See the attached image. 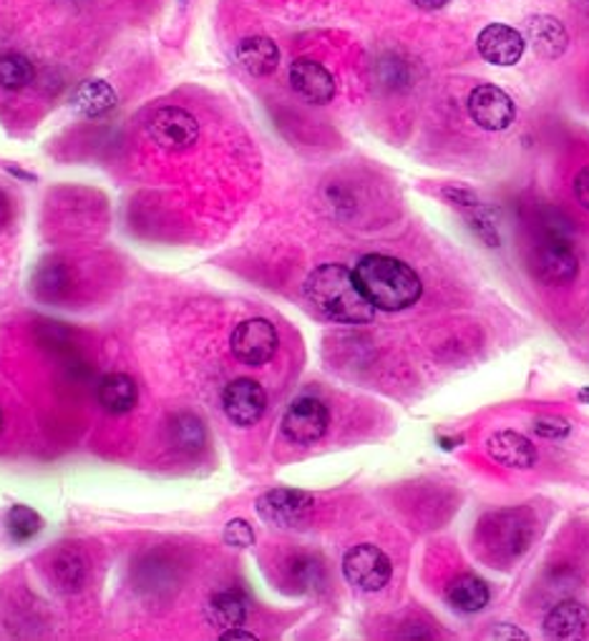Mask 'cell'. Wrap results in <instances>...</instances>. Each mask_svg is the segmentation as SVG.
<instances>
[{"mask_svg":"<svg viewBox=\"0 0 589 641\" xmlns=\"http://www.w3.org/2000/svg\"><path fill=\"white\" fill-rule=\"evenodd\" d=\"M476 46H479L484 61H489L494 66H514L519 64V58L524 56L526 41L522 33L511 28V25L491 23L479 33Z\"/></svg>","mask_w":589,"mask_h":641,"instance_id":"obj_12","label":"cell"},{"mask_svg":"<svg viewBox=\"0 0 589 641\" xmlns=\"http://www.w3.org/2000/svg\"><path fill=\"white\" fill-rule=\"evenodd\" d=\"M330 413L318 398H297L283 417V433L295 446H310L328 433Z\"/></svg>","mask_w":589,"mask_h":641,"instance_id":"obj_7","label":"cell"},{"mask_svg":"<svg viewBox=\"0 0 589 641\" xmlns=\"http://www.w3.org/2000/svg\"><path fill=\"white\" fill-rule=\"evenodd\" d=\"M290 85H293L297 96L315 106L328 104L336 96V79L326 66L313 61V58H297L290 66Z\"/></svg>","mask_w":589,"mask_h":641,"instance_id":"obj_11","label":"cell"},{"mask_svg":"<svg viewBox=\"0 0 589 641\" xmlns=\"http://www.w3.org/2000/svg\"><path fill=\"white\" fill-rule=\"evenodd\" d=\"M172 431H174V440H177L179 448H200L202 446L204 431H202V423L196 421V417L182 415L172 425Z\"/></svg>","mask_w":589,"mask_h":641,"instance_id":"obj_23","label":"cell"},{"mask_svg":"<svg viewBox=\"0 0 589 641\" xmlns=\"http://www.w3.org/2000/svg\"><path fill=\"white\" fill-rule=\"evenodd\" d=\"M446 598L456 611L476 614L489 604V586H486V581L479 576L464 574L451 581L446 588Z\"/></svg>","mask_w":589,"mask_h":641,"instance_id":"obj_18","label":"cell"},{"mask_svg":"<svg viewBox=\"0 0 589 641\" xmlns=\"http://www.w3.org/2000/svg\"><path fill=\"white\" fill-rule=\"evenodd\" d=\"M343 574L361 592H381L383 586H388L393 569L390 559L378 546L361 543L346 553Z\"/></svg>","mask_w":589,"mask_h":641,"instance_id":"obj_4","label":"cell"},{"mask_svg":"<svg viewBox=\"0 0 589 641\" xmlns=\"http://www.w3.org/2000/svg\"><path fill=\"white\" fill-rule=\"evenodd\" d=\"M33 64L21 54H0V89L23 91L33 81Z\"/></svg>","mask_w":589,"mask_h":641,"instance_id":"obj_21","label":"cell"},{"mask_svg":"<svg viewBox=\"0 0 589 641\" xmlns=\"http://www.w3.org/2000/svg\"><path fill=\"white\" fill-rule=\"evenodd\" d=\"M534 272L546 285H567L577 277L579 262L571 247L559 237H550L536 247L534 252Z\"/></svg>","mask_w":589,"mask_h":641,"instance_id":"obj_10","label":"cell"},{"mask_svg":"<svg viewBox=\"0 0 589 641\" xmlns=\"http://www.w3.org/2000/svg\"><path fill=\"white\" fill-rule=\"evenodd\" d=\"M486 448H489V456L497 460V463L507 468L526 470L536 463V448L524 438V435H519L514 431L494 433L489 443H486Z\"/></svg>","mask_w":589,"mask_h":641,"instance_id":"obj_14","label":"cell"},{"mask_svg":"<svg viewBox=\"0 0 589 641\" xmlns=\"http://www.w3.org/2000/svg\"><path fill=\"white\" fill-rule=\"evenodd\" d=\"M237 58H240L245 71H250L252 76H270L280 64V48L275 46V41L250 36L237 46Z\"/></svg>","mask_w":589,"mask_h":641,"instance_id":"obj_17","label":"cell"},{"mask_svg":"<svg viewBox=\"0 0 589 641\" xmlns=\"http://www.w3.org/2000/svg\"><path fill=\"white\" fill-rule=\"evenodd\" d=\"M73 106L83 116H104L116 106V93L106 81H83L73 93Z\"/></svg>","mask_w":589,"mask_h":641,"instance_id":"obj_20","label":"cell"},{"mask_svg":"<svg viewBox=\"0 0 589 641\" xmlns=\"http://www.w3.org/2000/svg\"><path fill=\"white\" fill-rule=\"evenodd\" d=\"M579 400H582V403H589V388L579 390Z\"/></svg>","mask_w":589,"mask_h":641,"instance_id":"obj_30","label":"cell"},{"mask_svg":"<svg viewBox=\"0 0 589 641\" xmlns=\"http://www.w3.org/2000/svg\"><path fill=\"white\" fill-rule=\"evenodd\" d=\"M229 347L237 360L252 367H260L270 363L277 353V330L275 324L254 318L245 320L235 328L233 337H229Z\"/></svg>","mask_w":589,"mask_h":641,"instance_id":"obj_3","label":"cell"},{"mask_svg":"<svg viewBox=\"0 0 589 641\" xmlns=\"http://www.w3.org/2000/svg\"><path fill=\"white\" fill-rule=\"evenodd\" d=\"M207 619L222 631L242 627L247 619L245 596L240 592H235V588H227V592L215 594L207 604Z\"/></svg>","mask_w":589,"mask_h":641,"instance_id":"obj_19","label":"cell"},{"mask_svg":"<svg viewBox=\"0 0 589 641\" xmlns=\"http://www.w3.org/2000/svg\"><path fill=\"white\" fill-rule=\"evenodd\" d=\"M225 541L233 546V549H250V546L254 543L252 526L242 518L229 520L227 528H225Z\"/></svg>","mask_w":589,"mask_h":641,"instance_id":"obj_25","label":"cell"},{"mask_svg":"<svg viewBox=\"0 0 589 641\" xmlns=\"http://www.w3.org/2000/svg\"><path fill=\"white\" fill-rule=\"evenodd\" d=\"M0 427H3V413H0Z\"/></svg>","mask_w":589,"mask_h":641,"instance_id":"obj_31","label":"cell"},{"mask_svg":"<svg viewBox=\"0 0 589 641\" xmlns=\"http://www.w3.org/2000/svg\"><path fill=\"white\" fill-rule=\"evenodd\" d=\"M219 639H225V641H227V639H245V641H254V639H258V637L250 634V631L240 629V627H233V629H225V631H222Z\"/></svg>","mask_w":589,"mask_h":641,"instance_id":"obj_28","label":"cell"},{"mask_svg":"<svg viewBox=\"0 0 589 641\" xmlns=\"http://www.w3.org/2000/svg\"><path fill=\"white\" fill-rule=\"evenodd\" d=\"M569 431L571 425L562 421V417H540V421H534V433L542 435V438H565Z\"/></svg>","mask_w":589,"mask_h":641,"instance_id":"obj_26","label":"cell"},{"mask_svg":"<svg viewBox=\"0 0 589 641\" xmlns=\"http://www.w3.org/2000/svg\"><path fill=\"white\" fill-rule=\"evenodd\" d=\"M544 631L552 639H585L589 634V609L579 602H562L546 614Z\"/></svg>","mask_w":589,"mask_h":641,"instance_id":"obj_13","label":"cell"},{"mask_svg":"<svg viewBox=\"0 0 589 641\" xmlns=\"http://www.w3.org/2000/svg\"><path fill=\"white\" fill-rule=\"evenodd\" d=\"M529 43L542 58H559L569 46V36L565 25L552 15H534L529 21Z\"/></svg>","mask_w":589,"mask_h":641,"instance_id":"obj_16","label":"cell"},{"mask_svg":"<svg viewBox=\"0 0 589 641\" xmlns=\"http://www.w3.org/2000/svg\"><path fill=\"white\" fill-rule=\"evenodd\" d=\"M258 513L275 528H301L313 513V495L297 489H272L258 499Z\"/></svg>","mask_w":589,"mask_h":641,"instance_id":"obj_5","label":"cell"},{"mask_svg":"<svg viewBox=\"0 0 589 641\" xmlns=\"http://www.w3.org/2000/svg\"><path fill=\"white\" fill-rule=\"evenodd\" d=\"M353 275L375 310L400 312L421 299L423 285L406 262L388 254H365Z\"/></svg>","mask_w":589,"mask_h":641,"instance_id":"obj_2","label":"cell"},{"mask_svg":"<svg viewBox=\"0 0 589 641\" xmlns=\"http://www.w3.org/2000/svg\"><path fill=\"white\" fill-rule=\"evenodd\" d=\"M411 3H416L421 11H439V8L446 5L449 0H411Z\"/></svg>","mask_w":589,"mask_h":641,"instance_id":"obj_29","label":"cell"},{"mask_svg":"<svg viewBox=\"0 0 589 641\" xmlns=\"http://www.w3.org/2000/svg\"><path fill=\"white\" fill-rule=\"evenodd\" d=\"M147 131L154 144L167 151H186L200 139V124L190 111L167 106L149 118Z\"/></svg>","mask_w":589,"mask_h":641,"instance_id":"obj_6","label":"cell"},{"mask_svg":"<svg viewBox=\"0 0 589 641\" xmlns=\"http://www.w3.org/2000/svg\"><path fill=\"white\" fill-rule=\"evenodd\" d=\"M305 295L322 318L340 324L371 322L375 307L343 264H322L305 279Z\"/></svg>","mask_w":589,"mask_h":641,"instance_id":"obj_1","label":"cell"},{"mask_svg":"<svg viewBox=\"0 0 589 641\" xmlns=\"http://www.w3.org/2000/svg\"><path fill=\"white\" fill-rule=\"evenodd\" d=\"M575 196H577V202L589 211V167L579 171L575 179Z\"/></svg>","mask_w":589,"mask_h":641,"instance_id":"obj_27","label":"cell"},{"mask_svg":"<svg viewBox=\"0 0 589 641\" xmlns=\"http://www.w3.org/2000/svg\"><path fill=\"white\" fill-rule=\"evenodd\" d=\"M222 408L229 421L240 427H250L260 423V417L268 410V392H264L258 380L240 378L229 382L225 392H222Z\"/></svg>","mask_w":589,"mask_h":641,"instance_id":"obj_9","label":"cell"},{"mask_svg":"<svg viewBox=\"0 0 589 641\" xmlns=\"http://www.w3.org/2000/svg\"><path fill=\"white\" fill-rule=\"evenodd\" d=\"M99 403L106 413L122 415L129 413L139 400V388L126 373H109L99 380Z\"/></svg>","mask_w":589,"mask_h":641,"instance_id":"obj_15","label":"cell"},{"mask_svg":"<svg viewBox=\"0 0 589 641\" xmlns=\"http://www.w3.org/2000/svg\"><path fill=\"white\" fill-rule=\"evenodd\" d=\"M468 114L486 131H503V128L514 124L517 106L509 93L501 91L499 85L484 83L468 93Z\"/></svg>","mask_w":589,"mask_h":641,"instance_id":"obj_8","label":"cell"},{"mask_svg":"<svg viewBox=\"0 0 589 641\" xmlns=\"http://www.w3.org/2000/svg\"><path fill=\"white\" fill-rule=\"evenodd\" d=\"M5 528L13 541L23 543L41 534V528H44V518H41L38 511H33L31 506H13L5 516Z\"/></svg>","mask_w":589,"mask_h":641,"instance_id":"obj_22","label":"cell"},{"mask_svg":"<svg viewBox=\"0 0 589 641\" xmlns=\"http://www.w3.org/2000/svg\"><path fill=\"white\" fill-rule=\"evenodd\" d=\"M54 571H56V579L61 581L66 588H79L81 581H83V566H81V559L76 553H61L54 563Z\"/></svg>","mask_w":589,"mask_h":641,"instance_id":"obj_24","label":"cell"}]
</instances>
